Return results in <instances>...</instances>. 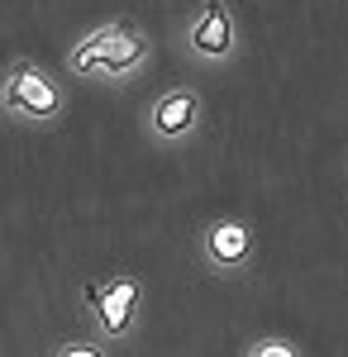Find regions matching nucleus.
Masks as SVG:
<instances>
[{
  "label": "nucleus",
  "mask_w": 348,
  "mask_h": 357,
  "mask_svg": "<svg viewBox=\"0 0 348 357\" xmlns=\"http://www.w3.org/2000/svg\"><path fill=\"white\" fill-rule=\"evenodd\" d=\"M148 57V38L134 20H110L96 33H86L72 53V72L81 77H119V72H134L138 62Z\"/></svg>",
  "instance_id": "f257e3e1"
},
{
  "label": "nucleus",
  "mask_w": 348,
  "mask_h": 357,
  "mask_svg": "<svg viewBox=\"0 0 348 357\" xmlns=\"http://www.w3.org/2000/svg\"><path fill=\"white\" fill-rule=\"evenodd\" d=\"M5 105L15 114H29V119H53V114L62 110V91L48 82L43 67L15 62L10 77H5Z\"/></svg>",
  "instance_id": "f03ea898"
},
{
  "label": "nucleus",
  "mask_w": 348,
  "mask_h": 357,
  "mask_svg": "<svg viewBox=\"0 0 348 357\" xmlns=\"http://www.w3.org/2000/svg\"><path fill=\"white\" fill-rule=\"evenodd\" d=\"M138 276H110V281H96V286H86V301L96 305V319H101V329L110 338H119V333L134 324V310H138Z\"/></svg>",
  "instance_id": "7ed1b4c3"
},
{
  "label": "nucleus",
  "mask_w": 348,
  "mask_h": 357,
  "mask_svg": "<svg viewBox=\"0 0 348 357\" xmlns=\"http://www.w3.org/2000/svg\"><path fill=\"white\" fill-rule=\"evenodd\" d=\"M191 48H196V57H210V62L234 53V15H229L224 0H205L201 5V15L191 24Z\"/></svg>",
  "instance_id": "20e7f679"
},
{
  "label": "nucleus",
  "mask_w": 348,
  "mask_h": 357,
  "mask_svg": "<svg viewBox=\"0 0 348 357\" xmlns=\"http://www.w3.org/2000/svg\"><path fill=\"white\" fill-rule=\"evenodd\" d=\"M196 124H201V91L177 86V91L158 96V105H153V129H158L162 138H182V134H191Z\"/></svg>",
  "instance_id": "39448f33"
},
{
  "label": "nucleus",
  "mask_w": 348,
  "mask_h": 357,
  "mask_svg": "<svg viewBox=\"0 0 348 357\" xmlns=\"http://www.w3.org/2000/svg\"><path fill=\"white\" fill-rule=\"evenodd\" d=\"M205 257L215 267H243L253 257V229L243 220H215L205 229Z\"/></svg>",
  "instance_id": "423d86ee"
},
{
  "label": "nucleus",
  "mask_w": 348,
  "mask_h": 357,
  "mask_svg": "<svg viewBox=\"0 0 348 357\" xmlns=\"http://www.w3.org/2000/svg\"><path fill=\"white\" fill-rule=\"evenodd\" d=\"M248 357H300V348H296L291 338H258L248 348Z\"/></svg>",
  "instance_id": "0eeeda50"
},
{
  "label": "nucleus",
  "mask_w": 348,
  "mask_h": 357,
  "mask_svg": "<svg viewBox=\"0 0 348 357\" xmlns=\"http://www.w3.org/2000/svg\"><path fill=\"white\" fill-rule=\"evenodd\" d=\"M57 357H106V353H101V348H91V343H62Z\"/></svg>",
  "instance_id": "6e6552de"
}]
</instances>
